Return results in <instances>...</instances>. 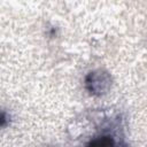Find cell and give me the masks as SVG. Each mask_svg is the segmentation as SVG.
I'll use <instances>...</instances> for the list:
<instances>
[{"mask_svg": "<svg viewBox=\"0 0 147 147\" xmlns=\"http://www.w3.org/2000/svg\"><path fill=\"white\" fill-rule=\"evenodd\" d=\"M111 86V77L105 70H94L87 74L85 78L86 90L95 96L106 94Z\"/></svg>", "mask_w": 147, "mask_h": 147, "instance_id": "cell-1", "label": "cell"}, {"mask_svg": "<svg viewBox=\"0 0 147 147\" xmlns=\"http://www.w3.org/2000/svg\"><path fill=\"white\" fill-rule=\"evenodd\" d=\"M88 146H110V145H115V141L111 137L109 136H102V137H98L94 140H91L90 142H87Z\"/></svg>", "mask_w": 147, "mask_h": 147, "instance_id": "cell-2", "label": "cell"}]
</instances>
